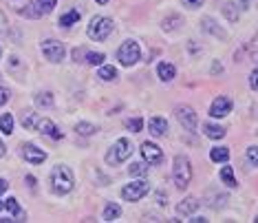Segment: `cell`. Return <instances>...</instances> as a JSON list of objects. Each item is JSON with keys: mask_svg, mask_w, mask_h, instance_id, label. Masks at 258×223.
<instances>
[{"mask_svg": "<svg viewBox=\"0 0 258 223\" xmlns=\"http://www.w3.org/2000/svg\"><path fill=\"white\" fill-rule=\"evenodd\" d=\"M157 75H159L161 82H170L174 75H177V69H174V64H170V62H159L157 64Z\"/></svg>", "mask_w": 258, "mask_h": 223, "instance_id": "15", "label": "cell"}, {"mask_svg": "<svg viewBox=\"0 0 258 223\" xmlns=\"http://www.w3.org/2000/svg\"><path fill=\"white\" fill-rule=\"evenodd\" d=\"M95 3H97V5H106L108 0H95Z\"/></svg>", "mask_w": 258, "mask_h": 223, "instance_id": "45", "label": "cell"}, {"mask_svg": "<svg viewBox=\"0 0 258 223\" xmlns=\"http://www.w3.org/2000/svg\"><path fill=\"white\" fill-rule=\"evenodd\" d=\"M7 5L16 11V14H20L22 18L36 20V18H40V16H42V14L38 11L36 5H33V0H7Z\"/></svg>", "mask_w": 258, "mask_h": 223, "instance_id": "7", "label": "cell"}, {"mask_svg": "<svg viewBox=\"0 0 258 223\" xmlns=\"http://www.w3.org/2000/svg\"><path fill=\"white\" fill-rule=\"evenodd\" d=\"M86 62L91 64V67H99V64H104V60H106V58H104V53H95V51H86Z\"/></svg>", "mask_w": 258, "mask_h": 223, "instance_id": "31", "label": "cell"}, {"mask_svg": "<svg viewBox=\"0 0 258 223\" xmlns=\"http://www.w3.org/2000/svg\"><path fill=\"white\" fill-rule=\"evenodd\" d=\"M172 179H174V186L179 190H185L187 184L192 179V163L185 155H179L174 157V166H172Z\"/></svg>", "mask_w": 258, "mask_h": 223, "instance_id": "2", "label": "cell"}, {"mask_svg": "<svg viewBox=\"0 0 258 223\" xmlns=\"http://www.w3.org/2000/svg\"><path fill=\"white\" fill-rule=\"evenodd\" d=\"M7 31V18H5V14L0 11V33Z\"/></svg>", "mask_w": 258, "mask_h": 223, "instance_id": "39", "label": "cell"}, {"mask_svg": "<svg viewBox=\"0 0 258 223\" xmlns=\"http://www.w3.org/2000/svg\"><path fill=\"white\" fill-rule=\"evenodd\" d=\"M155 199H157V203H159L161 205V208H163V205H168V197H166V192H155Z\"/></svg>", "mask_w": 258, "mask_h": 223, "instance_id": "38", "label": "cell"}, {"mask_svg": "<svg viewBox=\"0 0 258 223\" xmlns=\"http://www.w3.org/2000/svg\"><path fill=\"white\" fill-rule=\"evenodd\" d=\"M36 104L40 108H51V106H53V95H51V93H46V91L38 93V95H36Z\"/></svg>", "mask_w": 258, "mask_h": 223, "instance_id": "29", "label": "cell"}, {"mask_svg": "<svg viewBox=\"0 0 258 223\" xmlns=\"http://www.w3.org/2000/svg\"><path fill=\"white\" fill-rule=\"evenodd\" d=\"M110 31H113V20H110L108 16H95V18L91 20L86 33H89V38L95 40V42H104V40L110 36Z\"/></svg>", "mask_w": 258, "mask_h": 223, "instance_id": "4", "label": "cell"}, {"mask_svg": "<svg viewBox=\"0 0 258 223\" xmlns=\"http://www.w3.org/2000/svg\"><path fill=\"white\" fill-rule=\"evenodd\" d=\"M33 5L38 7L40 14H51V11L55 9V5H57V0H33Z\"/></svg>", "mask_w": 258, "mask_h": 223, "instance_id": "28", "label": "cell"}, {"mask_svg": "<svg viewBox=\"0 0 258 223\" xmlns=\"http://www.w3.org/2000/svg\"><path fill=\"white\" fill-rule=\"evenodd\" d=\"M221 179H223V184H225L227 188H236V179H234L232 166H223L221 168Z\"/></svg>", "mask_w": 258, "mask_h": 223, "instance_id": "25", "label": "cell"}, {"mask_svg": "<svg viewBox=\"0 0 258 223\" xmlns=\"http://www.w3.org/2000/svg\"><path fill=\"white\" fill-rule=\"evenodd\" d=\"M128 131H133V133H142V128H144V120L142 117H131V120H126L124 122Z\"/></svg>", "mask_w": 258, "mask_h": 223, "instance_id": "30", "label": "cell"}, {"mask_svg": "<svg viewBox=\"0 0 258 223\" xmlns=\"http://www.w3.org/2000/svg\"><path fill=\"white\" fill-rule=\"evenodd\" d=\"M190 221H195V223H205L208 219H205V216H195V219H190Z\"/></svg>", "mask_w": 258, "mask_h": 223, "instance_id": "42", "label": "cell"}, {"mask_svg": "<svg viewBox=\"0 0 258 223\" xmlns=\"http://www.w3.org/2000/svg\"><path fill=\"white\" fill-rule=\"evenodd\" d=\"M75 186V177L73 170L69 166H55L53 173H51V188H53L55 195H69Z\"/></svg>", "mask_w": 258, "mask_h": 223, "instance_id": "1", "label": "cell"}, {"mask_svg": "<svg viewBox=\"0 0 258 223\" xmlns=\"http://www.w3.org/2000/svg\"><path fill=\"white\" fill-rule=\"evenodd\" d=\"M3 205H5V208H7V210H9V212H11V214H14V216H20V221H22V216H25V212H22V208H20L18 199L9 197V199H7V201H5Z\"/></svg>", "mask_w": 258, "mask_h": 223, "instance_id": "26", "label": "cell"}, {"mask_svg": "<svg viewBox=\"0 0 258 223\" xmlns=\"http://www.w3.org/2000/svg\"><path fill=\"white\" fill-rule=\"evenodd\" d=\"M121 216V208H119V203H106V208H104V212H102V219L104 221H117Z\"/></svg>", "mask_w": 258, "mask_h": 223, "instance_id": "16", "label": "cell"}, {"mask_svg": "<svg viewBox=\"0 0 258 223\" xmlns=\"http://www.w3.org/2000/svg\"><path fill=\"white\" fill-rule=\"evenodd\" d=\"M42 53H44V58L49 62L57 64V62L64 60L67 49H64V44L60 42V40H44V42H42Z\"/></svg>", "mask_w": 258, "mask_h": 223, "instance_id": "8", "label": "cell"}, {"mask_svg": "<svg viewBox=\"0 0 258 223\" xmlns=\"http://www.w3.org/2000/svg\"><path fill=\"white\" fill-rule=\"evenodd\" d=\"M142 155H144V161H148L150 166H157V163L163 161V150L157 144H152V142H144L142 144Z\"/></svg>", "mask_w": 258, "mask_h": 223, "instance_id": "10", "label": "cell"}, {"mask_svg": "<svg viewBox=\"0 0 258 223\" xmlns=\"http://www.w3.org/2000/svg\"><path fill=\"white\" fill-rule=\"evenodd\" d=\"M9 97H11V91L7 86H0V106H5L9 102Z\"/></svg>", "mask_w": 258, "mask_h": 223, "instance_id": "37", "label": "cell"}, {"mask_svg": "<svg viewBox=\"0 0 258 223\" xmlns=\"http://www.w3.org/2000/svg\"><path fill=\"white\" fill-rule=\"evenodd\" d=\"M33 128H36V131H40L42 135H51L53 139H62V137H64V133L57 131L53 122L46 120V117H40V120H36V126H33Z\"/></svg>", "mask_w": 258, "mask_h": 223, "instance_id": "13", "label": "cell"}, {"mask_svg": "<svg viewBox=\"0 0 258 223\" xmlns=\"http://www.w3.org/2000/svg\"><path fill=\"white\" fill-rule=\"evenodd\" d=\"M181 25H183V20H181V16H168V18L161 22L163 31H179Z\"/></svg>", "mask_w": 258, "mask_h": 223, "instance_id": "21", "label": "cell"}, {"mask_svg": "<svg viewBox=\"0 0 258 223\" xmlns=\"http://www.w3.org/2000/svg\"><path fill=\"white\" fill-rule=\"evenodd\" d=\"M0 55H3V51H0Z\"/></svg>", "mask_w": 258, "mask_h": 223, "instance_id": "47", "label": "cell"}, {"mask_svg": "<svg viewBox=\"0 0 258 223\" xmlns=\"http://www.w3.org/2000/svg\"><path fill=\"white\" fill-rule=\"evenodd\" d=\"M7 188H9V184H7V181H5V179H0V195H3V192L7 190Z\"/></svg>", "mask_w": 258, "mask_h": 223, "instance_id": "41", "label": "cell"}, {"mask_svg": "<svg viewBox=\"0 0 258 223\" xmlns=\"http://www.w3.org/2000/svg\"><path fill=\"white\" fill-rule=\"evenodd\" d=\"M197 208H199V201L197 199H183L179 205H177V212L179 214H192V212H197Z\"/></svg>", "mask_w": 258, "mask_h": 223, "instance_id": "19", "label": "cell"}, {"mask_svg": "<svg viewBox=\"0 0 258 223\" xmlns=\"http://www.w3.org/2000/svg\"><path fill=\"white\" fill-rule=\"evenodd\" d=\"M95 131H97V128L93 124H89V122H80V124L75 126V133H78V135H93Z\"/></svg>", "mask_w": 258, "mask_h": 223, "instance_id": "32", "label": "cell"}, {"mask_svg": "<svg viewBox=\"0 0 258 223\" xmlns=\"http://www.w3.org/2000/svg\"><path fill=\"white\" fill-rule=\"evenodd\" d=\"M203 3L205 0H181V5L187 9H199V7H203Z\"/></svg>", "mask_w": 258, "mask_h": 223, "instance_id": "36", "label": "cell"}, {"mask_svg": "<svg viewBox=\"0 0 258 223\" xmlns=\"http://www.w3.org/2000/svg\"><path fill=\"white\" fill-rule=\"evenodd\" d=\"M256 78H258V73L251 71V75H249V86H251V91H256Z\"/></svg>", "mask_w": 258, "mask_h": 223, "instance_id": "40", "label": "cell"}, {"mask_svg": "<svg viewBox=\"0 0 258 223\" xmlns=\"http://www.w3.org/2000/svg\"><path fill=\"white\" fill-rule=\"evenodd\" d=\"M223 14H227V18H230L232 22H236V18H238V16H236V11L232 9V3H230V0H227L225 5H223Z\"/></svg>", "mask_w": 258, "mask_h": 223, "instance_id": "34", "label": "cell"}, {"mask_svg": "<svg viewBox=\"0 0 258 223\" xmlns=\"http://www.w3.org/2000/svg\"><path fill=\"white\" fill-rule=\"evenodd\" d=\"M148 128L152 133V137H163L168 131V122L163 120V117H152V120L148 122Z\"/></svg>", "mask_w": 258, "mask_h": 223, "instance_id": "14", "label": "cell"}, {"mask_svg": "<svg viewBox=\"0 0 258 223\" xmlns=\"http://www.w3.org/2000/svg\"><path fill=\"white\" fill-rule=\"evenodd\" d=\"M210 159L216 161V163H225L230 159V150L223 148V146H214V148L210 150Z\"/></svg>", "mask_w": 258, "mask_h": 223, "instance_id": "18", "label": "cell"}, {"mask_svg": "<svg viewBox=\"0 0 258 223\" xmlns=\"http://www.w3.org/2000/svg\"><path fill=\"white\" fill-rule=\"evenodd\" d=\"M232 113V99L227 97V95H219L212 102V106H210V115L212 117H225V115H230Z\"/></svg>", "mask_w": 258, "mask_h": 223, "instance_id": "11", "label": "cell"}, {"mask_svg": "<svg viewBox=\"0 0 258 223\" xmlns=\"http://www.w3.org/2000/svg\"><path fill=\"white\" fill-rule=\"evenodd\" d=\"M148 190H150L148 181L137 179V181H133V184H126L121 188V199H124V201H139L142 197L148 195Z\"/></svg>", "mask_w": 258, "mask_h": 223, "instance_id": "6", "label": "cell"}, {"mask_svg": "<svg viewBox=\"0 0 258 223\" xmlns=\"http://www.w3.org/2000/svg\"><path fill=\"white\" fill-rule=\"evenodd\" d=\"M133 144L128 142V139H117V142L108 148V155H106V163L108 166H119V163H124L128 157L133 155Z\"/></svg>", "mask_w": 258, "mask_h": 223, "instance_id": "3", "label": "cell"}, {"mask_svg": "<svg viewBox=\"0 0 258 223\" xmlns=\"http://www.w3.org/2000/svg\"><path fill=\"white\" fill-rule=\"evenodd\" d=\"M247 161H249L251 168L258 166V148H256V146H249V148H247Z\"/></svg>", "mask_w": 258, "mask_h": 223, "instance_id": "33", "label": "cell"}, {"mask_svg": "<svg viewBox=\"0 0 258 223\" xmlns=\"http://www.w3.org/2000/svg\"><path fill=\"white\" fill-rule=\"evenodd\" d=\"M75 22H80V11L78 9H71V11H67V14L60 18V25L67 29V27H73Z\"/></svg>", "mask_w": 258, "mask_h": 223, "instance_id": "22", "label": "cell"}, {"mask_svg": "<svg viewBox=\"0 0 258 223\" xmlns=\"http://www.w3.org/2000/svg\"><path fill=\"white\" fill-rule=\"evenodd\" d=\"M0 131H3L5 135L14 133V115H11V113H3V115H0Z\"/></svg>", "mask_w": 258, "mask_h": 223, "instance_id": "23", "label": "cell"}, {"mask_svg": "<svg viewBox=\"0 0 258 223\" xmlns=\"http://www.w3.org/2000/svg\"><path fill=\"white\" fill-rule=\"evenodd\" d=\"M0 208H3V201H0Z\"/></svg>", "mask_w": 258, "mask_h": 223, "instance_id": "46", "label": "cell"}, {"mask_svg": "<svg viewBox=\"0 0 258 223\" xmlns=\"http://www.w3.org/2000/svg\"><path fill=\"white\" fill-rule=\"evenodd\" d=\"M117 58H119V62L124 64V67H133L137 60H142L139 42H135V40H126V42L117 49Z\"/></svg>", "mask_w": 258, "mask_h": 223, "instance_id": "5", "label": "cell"}, {"mask_svg": "<svg viewBox=\"0 0 258 223\" xmlns=\"http://www.w3.org/2000/svg\"><path fill=\"white\" fill-rule=\"evenodd\" d=\"M97 78H102L104 82H113L117 78V69L108 67V64H99V75Z\"/></svg>", "mask_w": 258, "mask_h": 223, "instance_id": "24", "label": "cell"}, {"mask_svg": "<svg viewBox=\"0 0 258 223\" xmlns=\"http://www.w3.org/2000/svg\"><path fill=\"white\" fill-rule=\"evenodd\" d=\"M22 157H25L31 166H38V163L46 161V152L42 148H38V146H33V144H25V146H22Z\"/></svg>", "mask_w": 258, "mask_h": 223, "instance_id": "12", "label": "cell"}, {"mask_svg": "<svg viewBox=\"0 0 258 223\" xmlns=\"http://www.w3.org/2000/svg\"><path fill=\"white\" fill-rule=\"evenodd\" d=\"M201 25H203V31H210V33H214V36H219V38H225V31L216 27V22L212 18H203Z\"/></svg>", "mask_w": 258, "mask_h": 223, "instance_id": "27", "label": "cell"}, {"mask_svg": "<svg viewBox=\"0 0 258 223\" xmlns=\"http://www.w3.org/2000/svg\"><path fill=\"white\" fill-rule=\"evenodd\" d=\"M148 170H150L148 161H137V163H133V166L128 168V173H131V177H146Z\"/></svg>", "mask_w": 258, "mask_h": 223, "instance_id": "20", "label": "cell"}, {"mask_svg": "<svg viewBox=\"0 0 258 223\" xmlns=\"http://www.w3.org/2000/svg\"><path fill=\"white\" fill-rule=\"evenodd\" d=\"M203 133H205V137H210V139H223L225 137V128L219 126V124H205Z\"/></svg>", "mask_w": 258, "mask_h": 223, "instance_id": "17", "label": "cell"}, {"mask_svg": "<svg viewBox=\"0 0 258 223\" xmlns=\"http://www.w3.org/2000/svg\"><path fill=\"white\" fill-rule=\"evenodd\" d=\"M177 120L181 122V126L185 128V131H195L197 128V113H195V108H190V106H185V104H181V106H177Z\"/></svg>", "mask_w": 258, "mask_h": 223, "instance_id": "9", "label": "cell"}, {"mask_svg": "<svg viewBox=\"0 0 258 223\" xmlns=\"http://www.w3.org/2000/svg\"><path fill=\"white\" fill-rule=\"evenodd\" d=\"M36 120H38V117L36 115H29V113H25V117H22V126H25V128H33V126H36Z\"/></svg>", "mask_w": 258, "mask_h": 223, "instance_id": "35", "label": "cell"}, {"mask_svg": "<svg viewBox=\"0 0 258 223\" xmlns=\"http://www.w3.org/2000/svg\"><path fill=\"white\" fill-rule=\"evenodd\" d=\"M27 184L31 186V188H36V179H33V177H27Z\"/></svg>", "mask_w": 258, "mask_h": 223, "instance_id": "43", "label": "cell"}, {"mask_svg": "<svg viewBox=\"0 0 258 223\" xmlns=\"http://www.w3.org/2000/svg\"><path fill=\"white\" fill-rule=\"evenodd\" d=\"M5 152H7V148H5V144L0 142V157H5Z\"/></svg>", "mask_w": 258, "mask_h": 223, "instance_id": "44", "label": "cell"}]
</instances>
